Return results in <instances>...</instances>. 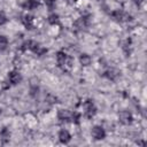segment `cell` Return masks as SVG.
Wrapping results in <instances>:
<instances>
[{
    "mask_svg": "<svg viewBox=\"0 0 147 147\" xmlns=\"http://www.w3.org/2000/svg\"><path fill=\"white\" fill-rule=\"evenodd\" d=\"M91 23V18H90V15H83L80 17H78L75 23H74V26L77 31H83V30H86L88 28Z\"/></svg>",
    "mask_w": 147,
    "mask_h": 147,
    "instance_id": "cell-5",
    "label": "cell"
},
{
    "mask_svg": "<svg viewBox=\"0 0 147 147\" xmlns=\"http://www.w3.org/2000/svg\"><path fill=\"white\" fill-rule=\"evenodd\" d=\"M47 22L51 24V25H59L60 24V17L56 13H51L47 17Z\"/></svg>",
    "mask_w": 147,
    "mask_h": 147,
    "instance_id": "cell-16",
    "label": "cell"
},
{
    "mask_svg": "<svg viewBox=\"0 0 147 147\" xmlns=\"http://www.w3.org/2000/svg\"><path fill=\"white\" fill-rule=\"evenodd\" d=\"M38 6H39V0H24V3H23V7L30 10L36 9Z\"/></svg>",
    "mask_w": 147,
    "mask_h": 147,
    "instance_id": "cell-15",
    "label": "cell"
},
{
    "mask_svg": "<svg viewBox=\"0 0 147 147\" xmlns=\"http://www.w3.org/2000/svg\"><path fill=\"white\" fill-rule=\"evenodd\" d=\"M55 2H56V0H45V3H46V6H47L49 9H53V8H54Z\"/></svg>",
    "mask_w": 147,
    "mask_h": 147,
    "instance_id": "cell-20",
    "label": "cell"
},
{
    "mask_svg": "<svg viewBox=\"0 0 147 147\" xmlns=\"http://www.w3.org/2000/svg\"><path fill=\"white\" fill-rule=\"evenodd\" d=\"M0 139H1V142L2 144H6L9 141L10 139V131L8 127H2L1 131H0Z\"/></svg>",
    "mask_w": 147,
    "mask_h": 147,
    "instance_id": "cell-14",
    "label": "cell"
},
{
    "mask_svg": "<svg viewBox=\"0 0 147 147\" xmlns=\"http://www.w3.org/2000/svg\"><path fill=\"white\" fill-rule=\"evenodd\" d=\"M79 63L83 65V67H88L91 63H92V57L91 55L86 54V53H83L79 55Z\"/></svg>",
    "mask_w": 147,
    "mask_h": 147,
    "instance_id": "cell-13",
    "label": "cell"
},
{
    "mask_svg": "<svg viewBox=\"0 0 147 147\" xmlns=\"http://www.w3.org/2000/svg\"><path fill=\"white\" fill-rule=\"evenodd\" d=\"M132 1H133L134 5H137V6H141V5L144 3L145 0H132Z\"/></svg>",
    "mask_w": 147,
    "mask_h": 147,
    "instance_id": "cell-21",
    "label": "cell"
},
{
    "mask_svg": "<svg viewBox=\"0 0 147 147\" xmlns=\"http://www.w3.org/2000/svg\"><path fill=\"white\" fill-rule=\"evenodd\" d=\"M22 80V75L18 70H11L8 72V77H7V82L11 85H17L20 84Z\"/></svg>",
    "mask_w": 147,
    "mask_h": 147,
    "instance_id": "cell-8",
    "label": "cell"
},
{
    "mask_svg": "<svg viewBox=\"0 0 147 147\" xmlns=\"http://www.w3.org/2000/svg\"><path fill=\"white\" fill-rule=\"evenodd\" d=\"M74 1H77V0H74Z\"/></svg>",
    "mask_w": 147,
    "mask_h": 147,
    "instance_id": "cell-23",
    "label": "cell"
},
{
    "mask_svg": "<svg viewBox=\"0 0 147 147\" xmlns=\"http://www.w3.org/2000/svg\"><path fill=\"white\" fill-rule=\"evenodd\" d=\"M7 21H8V18H7L6 14H5L2 10H0V25L6 24V23H7Z\"/></svg>",
    "mask_w": 147,
    "mask_h": 147,
    "instance_id": "cell-19",
    "label": "cell"
},
{
    "mask_svg": "<svg viewBox=\"0 0 147 147\" xmlns=\"http://www.w3.org/2000/svg\"><path fill=\"white\" fill-rule=\"evenodd\" d=\"M70 117H71V111H69L68 109H60L57 111V118L61 123L70 122Z\"/></svg>",
    "mask_w": 147,
    "mask_h": 147,
    "instance_id": "cell-11",
    "label": "cell"
},
{
    "mask_svg": "<svg viewBox=\"0 0 147 147\" xmlns=\"http://www.w3.org/2000/svg\"><path fill=\"white\" fill-rule=\"evenodd\" d=\"M119 75H121V71L116 68H109L103 72V76L106 78H108L109 80H111V82H115L119 77Z\"/></svg>",
    "mask_w": 147,
    "mask_h": 147,
    "instance_id": "cell-9",
    "label": "cell"
},
{
    "mask_svg": "<svg viewBox=\"0 0 147 147\" xmlns=\"http://www.w3.org/2000/svg\"><path fill=\"white\" fill-rule=\"evenodd\" d=\"M56 62H57L59 68L63 71H67V72H69L74 65V59L71 56H69L63 51H59L56 53Z\"/></svg>",
    "mask_w": 147,
    "mask_h": 147,
    "instance_id": "cell-1",
    "label": "cell"
},
{
    "mask_svg": "<svg viewBox=\"0 0 147 147\" xmlns=\"http://www.w3.org/2000/svg\"><path fill=\"white\" fill-rule=\"evenodd\" d=\"M83 107H84V114L88 119H92L96 115L98 109H96V106L94 105L93 100H91V99L85 100L83 103Z\"/></svg>",
    "mask_w": 147,
    "mask_h": 147,
    "instance_id": "cell-3",
    "label": "cell"
},
{
    "mask_svg": "<svg viewBox=\"0 0 147 147\" xmlns=\"http://www.w3.org/2000/svg\"><path fill=\"white\" fill-rule=\"evenodd\" d=\"M22 23L28 30H32L33 26H34V17L30 14H25L22 17Z\"/></svg>",
    "mask_w": 147,
    "mask_h": 147,
    "instance_id": "cell-12",
    "label": "cell"
},
{
    "mask_svg": "<svg viewBox=\"0 0 147 147\" xmlns=\"http://www.w3.org/2000/svg\"><path fill=\"white\" fill-rule=\"evenodd\" d=\"M57 138H59V141H60L61 144L67 145V144H69L70 140H71V134H70V132H69L68 130L62 129V130L59 131V136H57Z\"/></svg>",
    "mask_w": 147,
    "mask_h": 147,
    "instance_id": "cell-10",
    "label": "cell"
},
{
    "mask_svg": "<svg viewBox=\"0 0 147 147\" xmlns=\"http://www.w3.org/2000/svg\"><path fill=\"white\" fill-rule=\"evenodd\" d=\"M91 134H92L94 140H103L107 136L106 130L101 125H94L91 130Z\"/></svg>",
    "mask_w": 147,
    "mask_h": 147,
    "instance_id": "cell-7",
    "label": "cell"
},
{
    "mask_svg": "<svg viewBox=\"0 0 147 147\" xmlns=\"http://www.w3.org/2000/svg\"><path fill=\"white\" fill-rule=\"evenodd\" d=\"M1 111H2V110H1V107H0V115H1Z\"/></svg>",
    "mask_w": 147,
    "mask_h": 147,
    "instance_id": "cell-22",
    "label": "cell"
},
{
    "mask_svg": "<svg viewBox=\"0 0 147 147\" xmlns=\"http://www.w3.org/2000/svg\"><path fill=\"white\" fill-rule=\"evenodd\" d=\"M70 122H72L74 124H79V122H80V114H79L78 111H74V113H71Z\"/></svg>",
    "mask_w": 147,
    "mask_h": 147,
    "instance_id": "cell-18",
    "label": "cell"
},
{
    "mask_svg": "<svg viewBox=\"0 0 147 147\" xmlns=\"http://www.w3.org/2000/svg\"><path fill=\"white\" fill-rule=\"evenodd\" d=\"M118 121L123 125H131L133 123V116L129 110H121L118 113Z\"/></svg>",
    "mask_w": 147,
    "mask_h": 147,
    "instance_id": "cell-6",
    "label": "cell"
},
{
    "mask_svg": "<svg viewBox=\"0 0 147 147\" xmlns=\"http://www.w3.org/2000/svg\"><path fill=\"white\" fill-rule=\"evenodd\" d=\"M8 46V38L6 36H0V52L5 51Z\"/></svg>",
    "mask_w": 147,
    "mask_h": 147,
    "instance_id": "cell-17",
    "label": "cell"
},
{
    "mask_svg": "<svg viewBox=\"0 0 147 147\" xmlns=\"http://www.w3.org/2000/svg\"><path fill=\"white\" fill-rule=\"evenodd\" d=\"M21 49H22L23 52H25V51H31L32 53L37 54L38 56H42V55H45V54L47 53V48L42 47V46H41L39 42H37L36 40H26V41H24V42L22 44V46H21Z\"/></svg>",
    "mask_w": 147,
    "mask_h": 147,
    "instance_id": "cell-2",
    "label": "cell"
},
{
    "mask_svg": "<svg viewBox=\"0 0 147 147\" xmlns=\"http://www.w3.org/2000/svg\"><path fill=\"white\" fill-rule=\"evenodd\" d=\"M110 16L114 21L118 22V23H124L131 20V15L122 9H115L113 11H110Z\"/></svg>",
    "mask_w": 147,
    "mask_h": 147,
    "instance_id": "cell-4",
    "label": "cell"
}]
</instances>
